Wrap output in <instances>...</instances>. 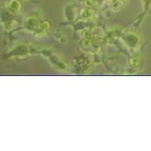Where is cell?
Returning <instances> with one entry per match:
<instances>
[{"mask_svg": "<svg viewBox=\"0 0 151 151\" xmlns=\"http://www.w3.org/2000/svg\"><path fill=\"white\" fill-rule=\"evenodd\" d=\"M106 2H109V3H111V2H114L115 0H105Z\"/></svg>", "mask_w": 151, "mask_h": 151, "instance_id": "11", "label": "cell"}, {"mask_svg": "<svg viewBox=\"0 0 151 151\" xmlns=\"http://www.w3.org/2000/svg\"><path fill=\"white\" fill-rule=\"evenodd\" d=\"M122 4H123L122 3H120L119 1L116 0V2H115V1L113 2V4H112V5H111V8H112L113 11H118V10L121 8Z\"/></svg>", "mask_w": 151, "mask_h": 151, "instance_id": "7", "label": "cell"}, {"mask_svg": "<svg viewBox=\"0 0 151 151\" xmlns=\"http://www.w3.org/2000/svg\"><path fill=\"white\" fill-rule=\"evenodd\" d=\"M21 3L18 0H11L8 4H7V8L10 12L13 13H17L20 12L21 10Z\"/></svg>", "mask_w": 151, "mask_h": 151, "instance_id": "4", "label": "cell"}, {"mask_svg": "<svg viewBox=\"0 0 151 151\" xmlns=\"http://www.w3.org/2000/svg\"><path fill=\"white\" fill-rule=\"evenodd\" d=\"M94 10L93 9H91L90 7H88V8H86V9H83L81 12V17L82 18H85V19H86V18H89V17H93V15H94Z\"/></svg>", "mask_w": 151, "mask_h": 151, "instance_id": "5", "label": "cell"}, {"mask_svg": "<svg viewBox=\"0 0 151 151\" xmlns=\"http://www.w3.org/2000/svg\"><path fill=\"white\" fill-rule=\"evenodd\" d=\"M49 29H50V24H49L48 22L43 21V22L40 23L39 27L36 29V30L34 32L35 36L37 37V38H42V37H44L47 35V31L49 30Z\"/></svg>", "mask_w": 151, "mask_h": 151, "instance_id": "1", "label": "cell"}, {"mask_svg": "<svg viewBox=\"0 0 151 151\" xmlns=\"http://www.w3.org/2000/svg\"><path fill=\"white\" fill-rule=\"evenodd\" d=\"M16 26H17L16 21H12V22H9V23H7L6 26H5V28H6L7 30H11V29H13Z\"/></svg>", "mask_w": 151, "mask_h": 151, "instance_id": "8", "label": "cell"}, {"mask_svg": "<svg viewBox=\"0 0 151 151\" xmlns=\"http://www.w3.org/2000/svg\"><path fill=\"white\" fill-rule=\"evenodd\" d=\"M94 4H95L94 0H86L85 1V5L86 7H93Z\"/></svg>", "mask_w": 151, "mask_h": 151, "instance_id": "9", "label": "cell"}, {"mask_svg": "<svg viewBox=\"0 0 151 151\" xmlns=\"http://www.w3.org/2000/svg\"><path fill=\"white\" fill-rule=\"evenodd\" d=\"M24 25H25V28L28 30L35 32V30H36V29L40 25V22L38 21V19L36 17H29L27 19H25Z\"/></svg>", "mask_w": 151, "mask_h": 151, "instance_id": "3", "label": "cell"}, {"mask_svg": "<svg viewBox=\"0 0 151 151\" xmlns=\"http://www.w3.org/2000/svg\"><path fill=\"white\" fill-rule=\"evenodd\" d=\"M140 62H141V57L140 56H135L130 60V66L137 68L140 65Z\"/></svg>", "mask_w": 151, "mask_h": 151, "instance_id": "6", "label": "cell"}, {"mask_svg": "<svg viewBox=\"0 0 151 151\" xmlns=\"http://www.w3.org/2000/svg\"><path fill=\"white\" fill-rule=\"evenodd\" d=\"M117 1H119L120 3H122V4H124V2H125L126 0H117Z\"/></svg>", "mask_w": 151, "mask_h": 151, "instance_id": "10", "label": "cell"}, {"mask_svg": "<svg viewBox=\"0 0 151 151\" xmlns=\"http://www.w3.org/2000/svg\"><path fill=\"white\" fill-rule=\"evenodd\" d=\"M124 42H125V44L128 45L129 47H130V48H137V46H138V44H139V37L136 34L129 33V34L125 35Z\"/></svg>", "mask_w": 151, "mask_h": 151, "instance_id": "2", "label": "cell"}]
</instances>
